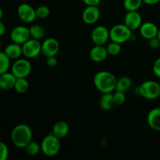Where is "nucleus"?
<instances>
[{
  "mask_svg": "<svg viewBox=\"0 0 160 160\" xmlns=\"http://www.w3.org/2000/svg\"><path fill=\"white\" fill-rule=\"evenodd\" d=\"M117 78L112 73L102 70L95 73L94 76V85L101 93H110L115 91L117 84Z\"/></svg>",
  "mask_w": 160,
  "mask_h": 160,
  "instance_id": "f257e3e1",
  "label": "nucleus"
},
{
  "mask_svg": "<svg viewBox=\"0 0 160 160\" xmlns=\"http://www.w3.org/2000/svg\"><path fill=\"white\" fill-rule=\"evenodd\" d=\"M32 130L28 125L20 123L14 127L11 132V141L17 148H24L32 141Z\"/></svg>",
  "mask_w": 160,
  "mask_h": 160,
  "instance_id": "f03ea898",
  "label": "nucleus"
},
{
  "mask_svg": "<svg viewBox=\"0 0 160 160\" xmlns=\"http://www.w3.org/2000/svg\"><path fill=\"white\" fill-rule=\"evenodd\" d=\"M42 152L48 157H54L59 154L61 148L60 139L52 133L45 136L41 143Z\"/></svg>",
  "mask_w": 160,
  "mask_h": 160,
  "instance_id": "7ed1b4c3",
  "label": "nucleus"
},
{
  "mask_svg": "<svg viewBox=\"0 0 160 160\" xmlns=\"http://www.w3.org/2000/svg\"><path fill=\"white\" fill-rule=\"evenodd\" d=\"M132 31L124 23L116 24L109 30V39L112 42L123 44L131 39Z\"/></svg>",
  "mask_w": 160,
  "mask_h": 160,
  "instance_id": "20e7f679",
  "label": "nucleus"
},
{
  "mask_svg": "<svg viewBox=\"0 0 160 160\" xmlns=\"http://www.w3.org/2000/svg\"><path fill=\"white\" fill-rule=\"evenodd\" d=\"M138 93L145 99H156L160 96V84L155 81H144L139 86Z\"/></svg>",
  "mask_w": 160,
  "mask_h": 160,
  "instance_id": "39448f33",
  "label": "nucleus"
},
{
  "mask_svg": "<svg viewBox=\"0 0 160 160\" xmlns=\"http://www.w3.org/2000/svg\"><path fill=\"white\" fill-rule=\"evenodd\" d=\"M32 66L28 59H17L11 67V72L15 75L17 78H27L31 73Z\"/></svg>",
  "mask_w": 160,
  "mask_h": 160,
  "instance_id": "423d86ee",
  "label": "nucleus"
},
{
  "mask_svg": "<svg viewBox=\"0 0 160 160\" xmlns=\"http://www.w3.org/2000/svg\"><path fill=\"white\" fill-rule=\"evenodd\" d=\"M23 55L27 59H34L42 53V43L39 40L30 38L22 45Z\"/></svg>",
  "mask_w": 160,
  "mask_h": 160,
  "instance_id": "0eeeda50",
  "label": "nucleus"
},
{
  "mask_svg": "<svg viewBox=\"0 0 160 160\" xmlns=\"http://www.w3.org/2000/svg\"><path fill=\"white\" fill-rule=\"evenodd\" d=\"M10 38L12 42L23 45L31 38L30 29L25 26H17L12 28L10 32Z\"/></svg>",
  "mask_w": 160,
  "mask_h": 160,
  "instance_id": "6e6552de",
  "label": "nucleus"
},
{
  "mask_svg": "<svg viewBox=\"0 0 160 160\" xmlns=\"http://www.w3.org/2000/svg\"><path fill=\"white\" fill-rule=\"evenodd\" d=\"M17 15L23 22L30 23L37 18L35 9L28 3H22L17 8Z\"/></svg>",
  "mask_w": 160,
  "mask_h": 160,
  "instance_id": "1a4fd4ad",
  "label": "nucleus"
},
{
  "mask_svg": "<svg viewBox=\"0 0 160 160\" xmlns=\"http://www.w3.org/2000/svg\"><path fill=\"white\" fill-rule=\"evenodd\" d=\"M91 38L95 45H104L109 39V31L103 25L95 27L92 31Z\"/></svg>",
  "mask_w": 160,
  "mask_h": 160,
  "instance_id": "9d476101",
  "label": "nucleus"
},
{
  "mask_svg": "<svg viewBox=\"0 0 160 160\" xmlns=\"http://www.w3.org/2000/svg\"><path fill=\"white\" fill-rule=\"evenodd\" d=\"M59 45L57 39L54 38H48L42 43V53L45 57L55 56L59 52Z\"/></svg>",
  "mask_w": 160,
  "mask_h": 160,
  "instance_id": "9b49d317",
  "label": "nucleus"
},
{
  "mask_svg": "<svg viewBox=\"0 0 160 160\" xmlns=\"http://www.w3.org/2000/svg\"><path fill=\"white\" fill-rule=\"evenodd\" d=\"M100 9L96 6H87L82 12V20L86 24L92 25L100 18Z\"/></svg>",
  "mask_w": 160,
  "mask_h": 160,
  "instance_id": "f8f14e48",
  "label": "nucleus"
},
{
  "mask_svg": "<svg viewBox=\"0 0 160 160\" xmlns=\"http://www.w3.org/2000/svg\"><path fill=\"white\" fill-rule=\"evenodd\" d=\"M142 17L138 11H128L124 17V24L131 31L139 29L142 24Z\"/></svg>",
  "mask_w": 160,
  "mask_h": 160,
  "instance_id": "ddd939ff",
  "label": "nucleus"
},
{
  "mask_svg": "<svg viewBox=\"0 0 160 160\" xmlns=\"http://www.w3.org/2000/svg\"><path fill=\"white\" fill-rule=\"evenodd\" d=\"M139 32L141 36L146 40H150L153 38L157 37L159 28L156 26V23L152 22H145L142 23L139 28Z\"/></svg>",
  "mask_w": 160,
  "mask_h": 160,
  "instance_id": "4468645a",
  "label": "nucleus"
},
{
  "mask_svg": "<svg viewBox=\"0 0 160 160\" xmlns=\"http://www.w3.org/2000/svg\"><path fill=\"white\" fill-rule=\"evenodd\" d=\"M89 56L93 62H102L106 60L109 54L106 47H105L104 45H95V46L92 47V49L90 50Z\"/></svg>",
  "mask_w": 160,
  "mask_h": 160,
  "instance_id": "2eb2a0df",
  "label": "nucleus"
},
{
  "mask_svg": "<svg viewBox=\"0 0 160 160\" xmlns=\"http://www.w3.org/2000/svg\"><path fill=\"white\" fill-rule=\"evenodd\" d=\"M147 123L153 131L160 132V108H154L149 111L147 117Z\"/></svg>",
  "mask_w": 160,
  "mask_h": 160,
  "instance_id": "dca6fc26",
  "label": "nucleus"
},
{
  "mask_svg": "<svg viewBox=\"0 0 160 160\" xmlns=\"http://www.w3.org/2000/svg\"><path fill=\"white\" fill-rule=\"evenodd\" d=\"M17 78L15 75L9 71L0 75V89L7 91L13 88Z\"/></svg>",
  "mask_w": 160,
  "mask_h": 160,
  "instance_id": "f3484780",
  "label": "nucleus"
},
{
  "mask_svg": "<svg viewBox=\"0 0 160 160\" xmlns=\"http://www.w3.org/2000/svg\"><path fill=\"white\" fill-rule=\"evenodd\" d=\"M70 131V127L68 123L65 121H58L53 125L52 130V134H54L58 138L62 139L65 138L68 134Z\"/></svg>",
  "mask_w": 160,
  "mask_h": 160,
  "instance_id": "a211bd4d",
  "label": "nucleus"
},
{
  "mask_svg": "<svg viewBox=\"0 0 160 160\" xmlns=\"http://www.w3.org/2000/svg\"><path fill=\"white\" fill-rule=\"evenodd\" d=\"M4 52L9 59H14V60L20 59V56L23 55L22 45L20 44L15 43V42H12V43L8 45L5 48Z\"/></svg>",
  "mask_w": 160,
  "mask_h": 160,
  "instance_id": "6ab92c4d",
  "label": "nucleus"
},
{
  "mask_svg": "<svg viewBox=\"0 0 160 160\" xmlns=\"http://www.w3.org/2000/svg\"><path fill=\"white\" fill-rule=\"evenodd\" d=\"M99 106L103 110L109 111L113 108L115 106L113 102L112 93H103L99 100Z\"/></svg>",
  "mask_w": 160,
  "mask_h": 160,
  "instance_id": "aec40b11",
  "label": "nucleus"
},
{
  "mask_svg": "<svg viewBox=\"0 0 160 160\" xmlns=\"http://www.w3.org/2000/svg\"><path fill=\"white\" fill-rule=\"evenodd\" d=\"M131 85H132V81L131 78L128 76H122L117 79L115 91L126 92L131 88Z\"/></svg>",
  "mask_w": 160,
  "mask_h": 160,
  "instance_id": "412c9836",
  "label": "nucleus"
},
{
  "mask_svg": "<svg viewBox=\"0 0 160 160\" xmlns=\"http://www.w3.org/2000/svg\"><path fill=\"white\" fill-rule=\"evenodd\" d=\"M30 87L29 82L25 78H17L13 89L19 94H24L28 91Z\"/></svg>",
  "mask_w": 160,
  "mask_h": 160,
  "instance_id": "4be33fe9",
  "label": "nucleus"
},
{
  "mask_svg": "<svg viewBox=\"0 0 160 160\" xmlns=\"http://www.w3.org/2000/svg\"><path fill=\"white\" fill-rule=\"evenodd\" d=\"M31 38L37 40H42L45 36V30L42 26L39 24H34L29 28Z\"/></svg>",
  "mask_w": 160,
  "mask_h": 160,
  "instance_id": "5701e85b",
  "label": "nucleus"
},
{
  "mask_svg": "<svg viewBox=\"0 0 160 160\" xmlns=\"http://www.w3.org/2000/svg\"><path fill=\"white\" fill-rule=\"evenodd\" d=\"M10 60L5 52L0 51V75L9 71L11 67Z\"/></svg>",
  "mask_w": 160,
  "mask_h": 160,
  "instance_id": "b1692460",
  "label": "nucleus"
},
{
  "mask_svg": "<svg viewBox=\"0 0 160 160\" xmlns=\"http://www.w3.org/2000/svg\"><path fill=\"white\" fill-rule=\"evenodd\" d=\"M143 4L142 0H123V7L127 11H138Z\"/></svg>",
  "mask_w": 160,
  "mask_h": 160,
  "instance_id": "393cba45",
  "label": "nucleus"
},
{
  "mask_svg": "<svg viewBox=\"0 0 160 160\" xmlns=\"http://www.w3.org/2000/svg\"><path fill=\"white\" fill-rule=\"evenodd\" d=\"M25 151L28 153L29 156H37L41 151H42V148H41V144L37 143L36 142H33L31 141L28 145L25 147Z\"/></svg>",
  "mask_w": 160,
  "mask_h": 160,
  "instance_id": "a878e982",
  "label": "nucleus"
},
{
  "mask_svg": "<svg viewBox=\"0 0 160 160\" xmlns=\"http://www.w3.org/2000/svg\"><path fill=\"white\" fill-rule=\"evenodd\" d=\"M106 49H107L109 56H118L120 53V52H121V44L117 43V42H111L106 46Z\"/></svg>",
  "mask_w": 160,
  "mask_h": 160,
  "instance_id": "bb28decb",
  "label": "nucleus"
},
{
  "mask_svg": "<svg viewBox=\"0 0 160 160\" xmlns=\"http://www.w3.org/2000/svg\"><path fill=\"white\" fill-rule=\"evenodd\" d=\"M36 10V15H37V18L39 19H45L49 16L50 14V9L47 6L42 5V6H39Z\"/></svg>",
  "mask_w": 160,
  "mask_h": 160,
  "instance_id": "cd10ccee",
  "label": "nucleus"
},
{
  "mask_svg": "<svg viewBox=\"0 0 160 160\" xmlns=\"http://www.w3.org/2000/svg\"><path fill=\"white\" fill-rule=\"evenodd\" d=\"M112 96H113V102L115 106H122L126 101L125 92L116 91L115 93L112 94Z\"/></svg>",
  "mask_w": 160,
  "mask_h": 160,
  "instance_id": "c85d7f7f",
  "label": "nucleus"
},
{
  "mask_svg": "<svg viewBox=\"0 0 160 160\" xmlns=\"http://www.w3.org/2000/svg\"><path fill=\"white\" fill-rule=\"evenodd\" d=\"M9 156V148L2 142H0V160L7 159Z\"/></svg>",
  "mask_w": 160,
  "mask_h": 160,
  "instance_id": "c756f323",
  "label": "nucleus"
},
{
  "mask_svg": "<svg viewBox=\"0 0 160 160\" xmlns=\"http://www.w3.org/2000/svg\"><path fill=\"white\" fill-rule=\"evenodd\" d=\"M152 70L154 74L156 75L157 78H160V57L158 58L153 63Z\"/></svg>",
  "mask_w": 160,
  "mask_h": 160,
  "instance_id": "7c9ffc66",
  "label": "nucleus"
},
{
  "mask_svg": "<svg viewBox=\"0 0 160 160\" xmlns=\"http://www.w3.org/2000/svg\"><path fill=\"white\" fill-rule=\"evenodd\" d=\"M58 64V60L56 59V56H50V57L46 58V65L47 67H51V68H53V67H56Z\"/></svg>",
  "mask_w": 160,
  "mask_h": 160,
  "instance_id": "2f4dec72",
  "label": "nucleus"
},
{
  "mask_svg": "<svg viewBox=\"0 0 160 160\" xmlns=\"http://www.w3.org/2000/svg\"><path fill=\"white\" fill-rule=\"evenodd\" d=\"M148 45L152 49H156L160 46V41L157 37L153 38L148 40Z\"/></svg>",
  "mask_w": 160,
  "mask_h": 160,
  "instance_id": "473e14b6",
  "label": "nucleus"
},
{
  "mask_svg": "<svg viewBox=\"0 0 160 160\" xmlns=\"http://www.w3.org/2000/svg\"><path fill=\"white\" fill-rule=\"evenodd\" d=\"M86 6H98L101 2V0H82Z\"/></svg>",
  "mask_w": 160,
  "mask_h": 160,
  "instance_id": "72a5a7b5",
  "label": "nucleus"
},
{
  "mask_svg": "<svg viewBox=\"0 0 160 160\" xmlns=\"http://www.w3.org/2000/svg\"><path fill=\"white\" fill-rule=\"evenodd\" d=\"M6 31V25H5V23H3V22H2V20H0V37L4 35Z\"/></svg>",
  "mask_w": 160,
  "mask_h": 160,
  "instance_id": "f704fd0d",
  "label": "nucleus"
},
{
  "mask_svg": "<svg viewBox=\"0 0 160 160\" xmlns=\"http://www.w3.org/2000/svg\"><path fill=\"white\" fill-rule=\"evenodd\" d=\"M144 4L148 5V6H153V5H156L159 2L160 0H142Z\"/></svg>",
  "mask_w": 160,
  "mask_h": 160,
  "instance_id": "c9c22d12",
  "label": "nucleus"
},
{
  "mask_svg": "<svg viewBox=\"0 0 160 160\" xmlns=\"http://www.w3.org/2000/svg\"><path fill=\"white\" fill-rule=\"evenodd\" d=\"M2 17H3V10L1 8V6H0V20L2 19Z\"/></svg>",
  "mask_w": 160,
  "mask_h": 160,
  "instance_id": "e433bc0d",
  "label": "nucleus"
},
{
  "mask_svg": "<svg viewBox=\"0 0 160 160\" xmlns=\"http://www.w3.org/2000/svg\"><path fill=\"white\" fill-rule=\"evenodd\" d=\"M157 38H159V40L160 41V28L159 29V32H158V34H157Z\"/></svg>",
  "mask_w": 160,
  "mask_h": 160,
  "instance_id": "4c0bfd02",
  "label": "nucleus"
},
{
  "mask_svg": "<svg viewBox=\"0 0 160 160\" xmlns=\"http://www.w3.org/2000/svg\"><path fill=\"white\" fill-rule=\"evenodd\" d=\"M1 47H2V45H1V42H0V49H1Z\"/></svg>",
  "mask_w": 160,
  "mask_h": 160,
  "instance_id": "58836bf2",
  "label": "nucleus"
},
{
  "mask_svg": "<svg viewBox=\"0 0 160 160\" xmlns=\"http://www.w3.org/2000/svg\"><path fill=\"white\" fill-rule=\"evenodd\" d=\"M19 1H21V2H23V1H25V0H19Z\"/></svg>",
  "mask_w": 160,
  "mask_h": 160,
  "instance_id": "ea45409f",
  "label": "nucleus"
}]
</instances>
